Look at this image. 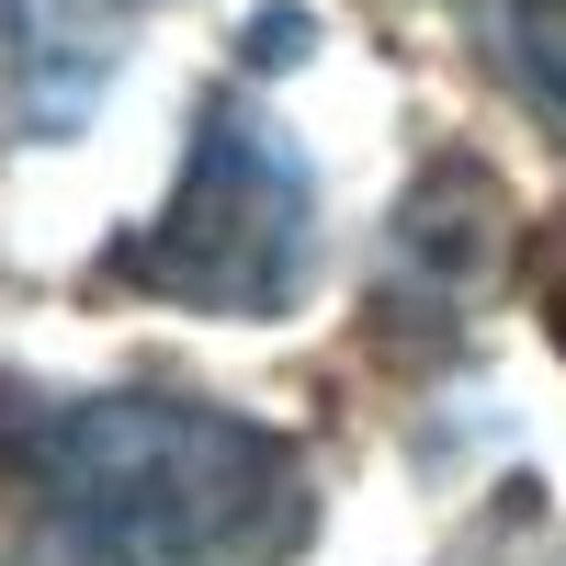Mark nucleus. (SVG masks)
Wrapping results in <instances>:
<instances>
[{"mask_svg": "<svg viewBox=\"0 0 566 566\" xmlns=\"http://www.w3.org/2000/svg\"><path fill=\"white\" fill-rule=\"evenodd\" d=\"M317 488L283 431L205 397L0 408V566H295Z\"/></svg>", "mask_w": 566, "mask_h": 566, "instance_id": "nucleus-1", "label": "nucleus"}, {"mask_svg": "<svg viewBox=\"0 0 566 566\" xmlns=\"http://www.w3.org/2000/svg\"><path fill=\"white\" fill-rule=\"evenodd\" d=\"M317 272V181L250 91H205L170 205L103 261V283L205 317H283Z\"/></svg>", "mask_w": 566, "mask_h": 566, "instance_id": "nucleus-2", "label": "nucleus"}, {"mask_svg": "<svg viewBox=\"0 0 566 566\" xmlns=\"http://www.w3.org/2000/svg\"><path fill=\"white\" fill-rule=\"evenodd\" d=\"M499 181L476 159H442V170H419V193L397 205L386 227V272H374V306L408 317V328H453L464 306L499 283Z\"/></svg>", "mask_w": 566, "mask_h": 566, "instance_id": "nucleus-3", "label": "nucleus"}, {"mask_svg": "<svg viewBox=\"0 0 566 566\" xmlns=\"http://www.w3.org/2000/svg\"><path fill=\"white\" fill-rule=\"evenodd\" d=\"M114 12L103 0H0V91L23 136H80L114 80Z\"/></svg>", "mask_w": 566, "mask_h": 566, "instance_id": "nucleus-4", "label": "nucleus"}, {"mask_svg": "<svg viewBox=\"0 0 566 566\" xmlns=\"http://www.w3.org/2000/svg\"><path fill=\"white\" fill-rule=\"evenodd\" d=\"M476 34H488V69L510 80V103L566 148V0H476Z\"/></svg>", "mask_w": 566, "mask_h": 566, "instance_id": "nucleus-5", "label": "nucleus"}, {"mask_svg": "<svg viewBox=\"0 0 566 566\" xmlns=\"http://www.w3.org/2000/svg\"><path fill=\"white\" fill-rule=\"evenodd\" d=\"M464 566H566V533L544 522L533 499H510V510H499V533H488L476 555H464Z\"/></svg>", "mask_w": 566, "mask_h": 566, "instance_id": "nucleus-6", "label": "nucleus"}, {"mask_svg": "<svg viewBox=\"0 0 566 566\" xmlns=\"http://www.w3.org/2000/svg\"><path fill=\"white\" fill-rule=\"evenodd\" d=\"M306 34H317L306 12H261V23H250V69H295V57H306Z\"/></svg>", "mask_w": 566, "mask_h": 566, "instance_id": "nucleus-7", "label": "nucleus"}, {"mask_svg": "<svg viewBox=\"0 0 566 566\" xmlns=\"http://www.w3.org/2000/svg\"><path fill=\"white\" fill-rule=\"evenodd\" d=\"M544 317H555V340H566V227H555V272H544Z\"/></svg>", "mask_w": 566, "mask_h": 566, "instance_id": "nucleus-8", "label": "nucleus"}]
</instances>
